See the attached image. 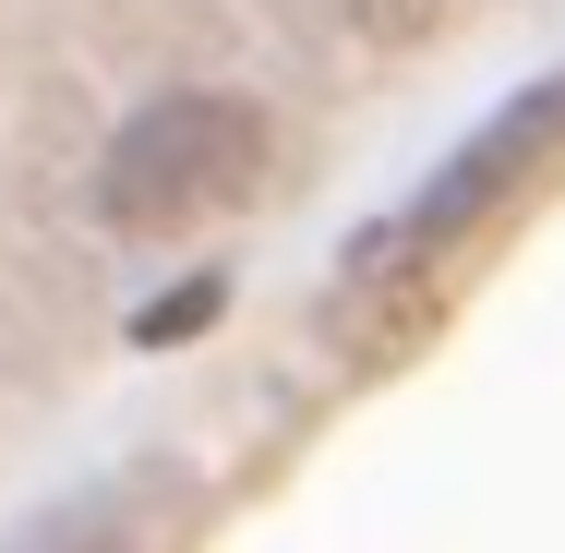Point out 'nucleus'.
<instances>
[{
	"label": "nucleus",
	"mask_w": 565,
	"mask_h": 553,
	"mask_svg": "<svg viewBox=\"0 0 565 553\" xmlns=\"http://www.w3.org/2000/svg\"><path fill=\"white\" fill-rule=\"evenodd\" d=\"M253 169H265V109H241V97H157L109 145L97 205L120 228H193V217H217Z\"/></svg>",
	"instance_id": "f257e3e1"
}]
</instances>
